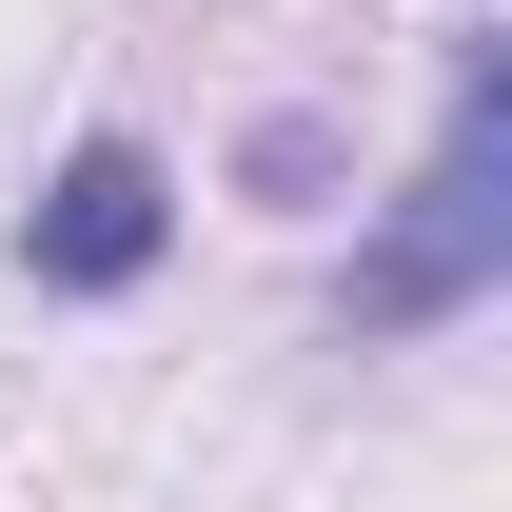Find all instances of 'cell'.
<instances>
[{
  "label": "cell",
  "mask_w": 512,
  "mask_h": 512,
  "mask_svg": "<svg viewBox=\"0 0 512 512\" xmlns=\"http://www.w3.org/2000/svg\"><path fill=\"white\" fill-rule=\"evenodd\" d=\"M158 256H178V158L158 138H79L60 178L20 197V276L40 296H138Z\"/></svg>",
  "instance_id": "2"
},
{
  "label": "cell",
  "mask_w": 512,
  "mask_h": 512,
  "mask_svg": "<svg viewBox=\"0 0 512 512\" xmlns=\"http://www.w3.org/2000/svg\"><path fill=\"white\" fill-rule=\"evenodd\" d=\"M512 276V40H453V99H434V158L394 197L355 276H335V335H434Z\"/></svg>",
  "instance_id": "1"
}]
</instances>
